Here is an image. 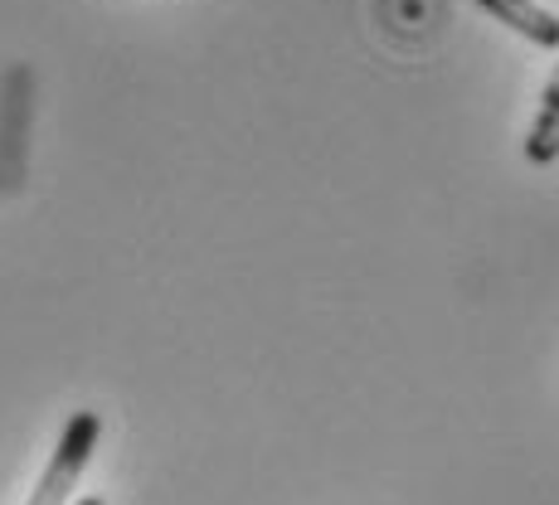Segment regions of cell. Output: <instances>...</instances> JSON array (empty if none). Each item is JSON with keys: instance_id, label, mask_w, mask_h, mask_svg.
Returning a JSON list of instances; mask_svg holds the SVG:
<instances>
[{"instance_id": "1", "label": "cell", "mask_w": 559, "mask_h": 505, "mask_svg": "<svg viewBox=\"0 0 559 505\" xmlns=\"http://www.w3.org/2000/svg\"><path fill=\"white\" fill-rule=\"evenodd\" d=\"M98 433H103V418L93 413V408H83V413H73L69 423H63L59 447H53V457H49V467H45V477H39V486H35V496H29V505H63V501L73 496L83 467L93 461Z\"/></svg>"}, {"instance_id": "4", "label": "cell", "mask_w": 559, "mask_h": 505, "mask_svg": "<svg viewBox=\"0 0 559 505\" xmlns=\"http://www.w3.org/2000/svg\"><path fill=\"white\" fill-rule=\"evenodd\" d=\"M79 505H107V501H103V496H83Z\"/></svg>"}, {"instance_id": "3", "label": "cell", "mask_w": 559, "mask_h": 505, "mask_svg": "<svg viewBox=\"0 0 559 505\" xmlns=\"http://www.w3.org/2000/svg\"><path fill=\"white\" fill-rule=\"evenodd\" d=\"M555 156H559V69L550 73V83H545L540 112H535L531 136H525V160H531V166H550Z\"/></svg>"}, {"instance_id": "2", "label": "cell", "mask_w": 559, "mask_h": 505, "mask_svg": "<svg viewBox=\"0 0 559 505\" xmlns=\"http://www.w3.org/2000/svg\"><path fill=\"white\" fill-rule=\"evenodd\" d=\"M477 5L487 10L491 20L511 25L515 35H525L531 45H540V49H559V15H550V10L535 5V0H477Z\"/></svg>"}]
</instances>
